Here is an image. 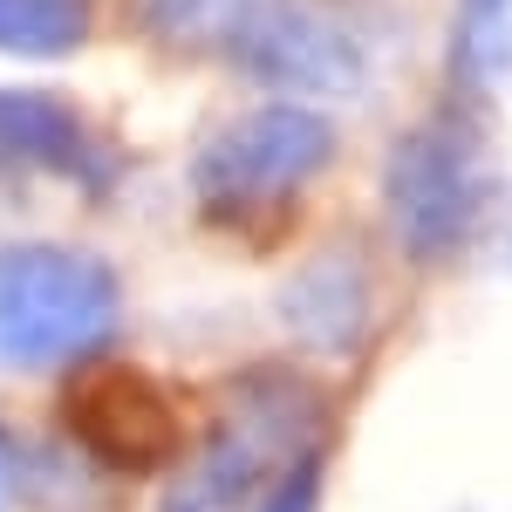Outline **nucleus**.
<instances>
[{
  "label": "nucleus",
  "mask_w": 512,
  "mask_h": 512,
  "mask_svg": "<svg viewBox=\"0 0 512 512\" xmlns=\"http://www.w3.org/2000/svg\"><path fill=\"white\" fill-rule=\"evenodd\" d=\"M62 424L76 431V444L117 478H151L178 458V410L171 396L123 369V362H103V369H82L69 396H62Z\"/></svg>",
  "instance_id": "39448f33"
},
{
  "label": "nucleus",
  "mask_w": 512,
  "mask_h": 512,
  "mask_svg": "<svg viewBox=\"0 0 512 512\" xmlns=\"http://www.w3.org/2000/svg\"><path fill=\"white\" fill-rule=\"evenodd\" d=\"M369 315H376L369 280L349 260H321V267H308V274L287 287V328L321 355H349L362 342Z\"/></svg>",
  "instance_id": "0eeeda50"
},
{
  "label": "nucleus",
  "mask_w": 512,
  "mask_h": 512,
  "mask_svg": "<svg viewBox=\"0 0 512 512\" xmlns=\"http://www.w3.org/2000/svg\"><path fill=\"white\" fill-rule=\"evenodd\" d=\"M226 48L260 89L287 96H349L369 76V28L342 0H253Z\"/></svg>",
  "instance_id": "7ed1b4c3"
},
{
  "label": "nucleus",
  "mask_w": 512,
  "mask_h": 512,
  "mask_svg": "<svg viewBox=\"0 0 512 512\" xmlns=\"http://www.w3.org/2000/svg\"><path fill=\"white\" fill-rule=\"evenodd\" d=\"M14 485H21V451H14V437L0 431V512L14 506Z\"/></svg>",
  "instance_id": "f8f14e48"
},
{
  "label": "nucleus",
  "mask_w": 512,
  "mask_h": 512,
  "mask_svg": "<svg viewBox=\"0 0 512 512\" xmlns=\"http://www.w3.org/2000/svg\"><path fill=\"white\" fill-rule=\"evenodd\" d=\"M458 55L472 76H499L512 62V0H465L458 21Z\"/></svg>",
  "instance_id": "9d476101"
},
{
  "label": "nucleus",
  "mask_w": 512,
  "mask_h": 512,
  "mask_svg": "<svg viewBox=\"0 0 512 512\" xmlns=\"http://www.w3.org/2000/svg\"><path fill=\"white\" fill-rule=\"evenodd\" d=\"M0 171H55L76 185H103V144L62 96L0 89Z\"/></svg>",
  "instance_id": "423d86ee"
},
{
  "label": "nucleus",
  "mask_w": 512,
  "mask_h": 512,
  "mask_svg": "<svg viewBox=\"0 0 512 512\" xmlns=\"http://www.w3.org/2000/svg\"><path fill=\"white\" fill-rule=\"evenodd\" d=\"M335 158V130L321 110L301 103H260L212 130L192 158V192L205 219L239 226V219H267L287 198H301Z\"/></svg>",
  "instance_id": "f03ea898"
},
{
  "label": "nucleus",
  "mask_w": 512,
  "mask_h": 512,
  "mask_svg": "<svg viewBox=\"0 0 512 512\" xmlns=\"http://www.w3.org/2000/svg\"><path fill=\"white\" fill-rule=\"evenodd\" d=\"M123 287L76 246H7L0 253V362L69 369L117 335Z\"/></svg>",
  "instance_id": "f257e3e1"
},
{
  "label": "nucleus",
  "mask_w": 512,
  "mask_h": 512,
  "mask_svg": "<svg viewBox=\"0 0 512 512\" xmlns=\"http://www.w3.org/2000/svg\"><path fill=\"white\" fill-rule=\"evenodd\" d=\"M260 512H321V458L315 451H301V458L280 465V478L267 485Z\"/></svg>",
  "instance_id": "9b49d317"
},
{
  "label": "nucleus",
  "mask_w": 512,
  "mask_h": 512,
  "mask_svg": "<svg viewBox=\"0 0 512 512\" xmlns=\"http://www.w3.org/2000/svg\"><path fill=\"white\" fill-rule=\"evenodd\" d=\"M89 35L82 0H0V48L7 55H69Z\"/></svg>",
  "instance_id": "6e6552de"
},
{
  "label": "nucleus",
  "mask_w": 512,
  "mask_h": 512,
  "mask_svg": "<svg viewBox=\"0 0 512 512\" xmlns=\"http://www.w3.org/2000/svg\"><path fill=\"white\" fill-rule=\"evenodd\" d=\"M390 226L396 246L431 267L451 260L478 226V158L458 123H417L390 158Z\"/></svg>",
  "instance_id": "20e7f679"
},
{
  "label": "nucleus",
  "mask_w": 512,
  "mask_h": 512,
  "mask_svg": "<svg viewBox=\"0 0 512 512\" xmlns=\"http://www.w3.org/2000/svg\"><path fill=\"white\" fill-rule=\"evenodd\" d=\"M137 14H144V28L164 41H178V48H226L233 28L253 14V0H137Z\"/></svg>",
  "instance_id": "1a4fd4ad"
}]
</instances>
